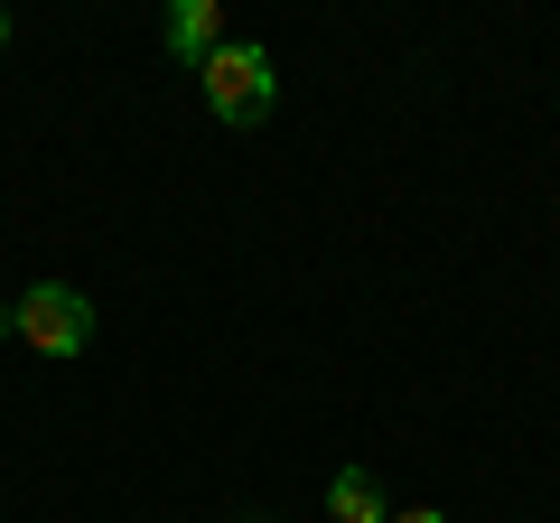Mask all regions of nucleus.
Wrapping results in <instances>:
<instances>
[{
    "instance_id": "nucleus-1",
    "label": "nucleus",
    "mask_w": 560,
    "mask_h": 523,
    "mask_svg": "<svg viewBox=\"0 0 560 523\" xmlns=\"http://www.w3.org/2000/svg\"><path fill=\"white\" fill-rule=\"evenodd\" d=\"M197 75H206V113H215V121H261V113H271V94H280L271 47H253V38H224Z\"/></svg>"
},
{
    "instance_id": "nucleus-2",
    "label": "nucleus",
    "mask_w": 560,
    "mask_h": 523,
    "mask_svg": "<svg viewBox=\"0 0 560 523\" xmlns=\"http://www.w3.org/2000/svg\"><path fill=\"white\" fill-rule=\"evenodd\" d=\"M10 318H20V337L38 346V356H75V346L94 337V300H84V290H66V281L20 290V300H10Z\"/></svg>"
},
{
    "instance_id": "nucleus-3",
    "label": "nucleus",
    "mask_w": 560,
    "mask_h": 523,
    "mask_svg": "<svg viewBox=\"0 0 560 523\" xmlns=\"http://www.w3.org/2000/svg\"><path fill=\"white\" fill-rule=\"evenodd\" d=\"M168 47H178L187 66H206L224 47V10L215 0H178V10H168Z\"/></svg>"
},
{
    "instance_id": "nucleus-4",
    "label": "nucleus",
    "mask_w": 560,
    "mask_h": 523,
    "mask_svg": "<svg viewBox=\"0 0 560 523\" xmlns=\"http://www.w3.org/2000/svg\"><path fill=\"white\" fill-rule=\"evenodd\" d=\"M327 514L337 523H393V504H383V486L364 477V467H346V477L327 486Z\"/></svg>"
},
{
    "instance_id": "nucleus-5",
    "label": "nucleus",
    "mask_w": 560,
    "mask_h": 523,
    "mask_svg": "<svg viewBox=\"0 0 560 523\" xmlns=\"http://www.w3.org/2000/svg\"><path fill=\"white\" fill-rule=\"evenodd\" d=\"M393 523H448V514H430V504H420V514H393Z\"/></svg>"
},
{
    "instance_id": "nucleus-6",
    "label": "nucleus",
    "mask_w": 560,
    "mask_h": 523,
    "mask_svg": "<svg viewBox=\"0 0 560 523\" xmlns=\"http://www.w3.org/2000/svg\"><path fill=\"white\" fill-rule=\"evenodd\" d=\"M10 327H20V318H10V309H0V337H10Z\"/></svg>"
},
{
    "instance_id": "nucleus-7",
    "label": "nucleus",
    "mask_w": 560,
    "mask_h": 523,
    "mask_svg": "<svg viewBox=\"0 0 560 523\" xmlns=\"http://www.w3.org/2000/svg\"><path fill=\"white\" fill-rule=\"evenodd\" d=\"M0 47H10V10H0Z\"/></svg>"
}]
</instances>
